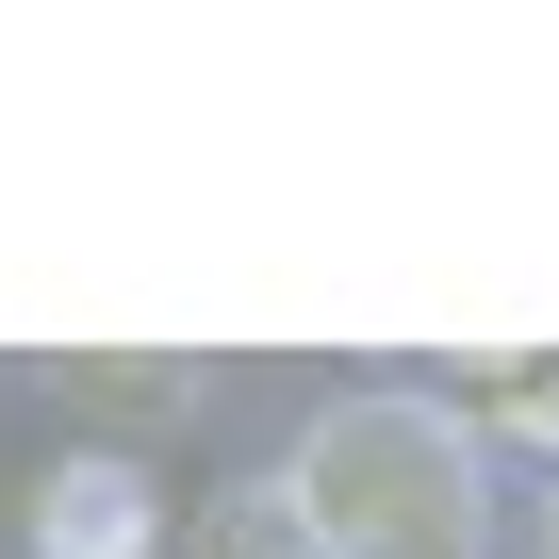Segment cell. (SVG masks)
<instances>
[{"label": "cell", "mask_w": 559, "mask_h": 559, "mask_svg": "<svg viewBox=\"0 0 559 559\" xmlns=\"http://www.w3.org/2000/svg\"><path fill=\"white\" fill-rule=\"evenodd\" d=\"M280 493H297L313 559H493L477 428H461V412H428V395H330Z\"/></svg>", "instance_id": "1"}, {"label": "cell", "mask_w": 559, "mask_h": 559, "mask_svg": "<svg viewBox=\"0 0 559 559\" xmlns=\"http://www.w3.org/2000/svg\"><path fill=\"white\" fill-rule=\"evenodd\" d=\"M148 543H165V510H148L132 461H67L34 493V559H148Z\"/></svg>", "instance_id": "2"}, {"label": "cell", "mask_w": 559, "mask_h": 559, "mask_svg": "<svg viewBox=\"0 0 559 559\" xmlns=\"http://www.w3.org/2000/svg\"><path fill=\"white\" fill-rule=\"evenodd\" d=\"M50 395H83V412H148V428H165V412L198 395V362H165V346H67Z\"/></svg>", "instance_id": "3"}, {"label": "cell", "mask_w": 559, "mask_h": 559, "mask_svg": "<svg viewBox=\"0 0 559 559\" xmlns=\"http://www.w3.org/2000/svg\"><path fill=\"white\" fill-rule=\"evenodd\" d=\"M181 559H313V526H297V493L247 477V493H214V510L181 526Z\"/></svg>", "instance_id": "4"}, {"label": "cell", "mask_w": 559, "mask_h": 559, "mask_svg": "<svg viewBox=\"0 0 559 559\" xmlns=\"http://www.w3.org/2000/svg\"><path fill=\"white\" fill-rule=\"evenodd\" d=\"M543 559H559V526H543Z\"/></svg>", "instance_id": "6"}, {"label": "cell", "mask_w": 559, "mask_h": 559, "mask_svg": "<svg viewBox=\"0 0 559 559\" xmlns=\"http://www.w3.org/2000/svg\"><path fill=\"white\" fill-rule=\"evenodd\" d=\"M477 412H493V428H526V444H559V362H493V379H477Z\"/></svg>", "instance_id": "5"}]
</instances>
